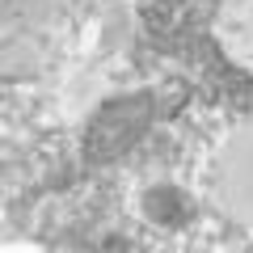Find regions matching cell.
<instances>
[{
	"label": "cell",
	"mask_w": 253,
	"mask_h": 253,
	"mask_svg": "<svg viewBox=\"0 0 253 253\" xmlns=\"http://www.w3.org/2000/svg\"><path fill=\"white\" fill-rule=\"evenodd\" d=\"M215 186H219V203H224L228 215L253 224V126H241L224 144Z\"/></svg>",
	"instance_id": "6da1fadb"
},
{
	"label": "cell",
	"mask_w": 253,
	"mask_h": 253,
	"mask_svg": "<svg viewBox=\"0 0 253 253\" xmlns=\"http://www.w3.org/2000/svg\"><path fill=\"white\" fill-rule=\"evenodd\" d=\"M215 34L236 63H253V0H224Z\"/></svg>",
	"instance_id": "7a4b0ae2"
}]
</instances>
